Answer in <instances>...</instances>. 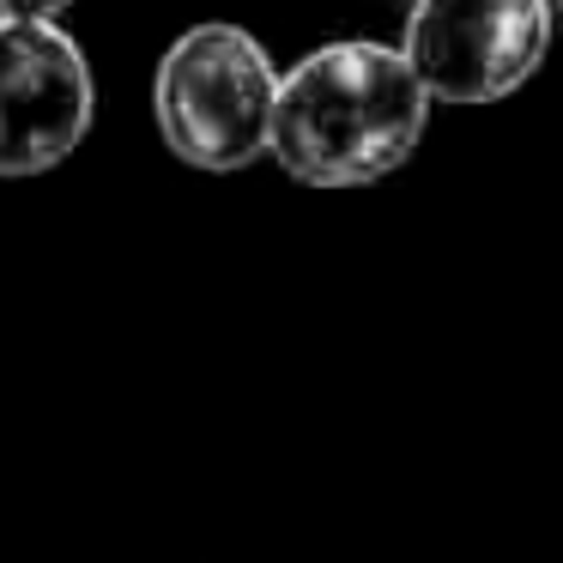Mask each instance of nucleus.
I'll use <instances>...</instances> for the list:
<instances>
[{
	"instance_id": "nucleus-1",
	"label": "nucleus",
	"mask_w": 563,
	"mask_h": 563,
	"mask_svg": "<svg viewBox=\"0 0 563 563\" xmlns=\"http://www.w3.org/2000/svg\"><path fill=\"white\" fill-rule=\"evenodd\" d=\"M430 103L406 49L369 37L321 43L279 74L273 158L303 188H369L418 152Z\"/></svg>"
},
{
	"instance_id": "nucleus-2",
	"label": "nucleus",
	"mask_w": 563,
	"mask_h": 563,
	"mask_svg": "<svg viewBox=\"0 0 563 563\" xmlns=\"http://www.w3.org/2000/svg\"><path fill=\"white\" fill-rule=\"evenodd\" d=\"M279 67L243 25H195L152 74V115L164 146L207 176L249 170L273 152Z\"/></svg>"
},
{
	"instance_id": "nucleus-3",
	"label": "nucleus",
	"mask_w": 563,
	"mask_h": 563,
	"mask_svg": "<svg viewBox=\"0 0 563 563\" xmlns=\"http://www.w3.org/2000/svg\"><path fill=\"white\" fill-rule=\"evenodd\" d=\"M400 49L437 103L515 98L551 49V0H412Z\"/></svg>"
},
{
	"instance_id": "nucleus-4",
	"label": "nucleus",
	"mask_w": 563,
	"mask_h": 563,
	"mask_svg": "<svg viewBox=\"0 0 563 563\" xmlns=\"http://www.w3.org/2000/svg\"><path fill=\"white\" fill-rule=\"evenodd\" d=\"M91 62L55 19L0 13V176H43L91 134Z\"/></svg>"
},
{
	"instance_id": "nucleus-5",
	"label": "nucleus",
	"mask_w": 563,
	"mask_h": 563,
	"mask_svg": "<svg viewBox=\"0 0 563 563\" xmlns=\"http://www.w3.org/2000/svg\"><path fill=\"white\" fill-rule=\"evenodd\" d=\"M74 0H0V13L7 19H62Z\"/></svg>"
},
{
	"instance_id": "nucleus-6",
	"label": "nucleus",
	"mask_w": 563,
	"mask_h": 563,
	"mask_svg": "<svg viewBox=\"0 0 563 563\" xmlns=\"http://www.w3.org/2000/svg\"><path fill=\"white\" fill-rule=\"evenodd\" d=\"M551 7H563V0H551Z\"/></svg>"
}]
</instances>
